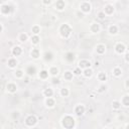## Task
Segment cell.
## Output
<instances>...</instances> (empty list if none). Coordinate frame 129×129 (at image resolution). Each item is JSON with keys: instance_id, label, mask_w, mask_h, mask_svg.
Instances as JSON below:
<instances>
[{"instance_id": "obj_38", "label": "cell", "mask_w": 129, "mask_h": 129, "mask_svg": "<svg viewBox=\"0 0 129 129\" xmlns=\"http://www.w3.org/2000/svg\"><path fill=\"white\" fill-rule=\"evenodd\" d=\"M105 90H106V86H101L100 89H99V92H103Z\"/></svg>"}, {"instance_id": "obj_32", "label": "cell", "mask_w": 129, "mask_h": 129, "mask_svg": "<svg viewBox=\"0 0 129 129\" xmlns=\"http://www.w3.org/2000/svg\"><path fill=\"white\" fill-rule=\"evenodd\" d=\"M31 41H32V43H34V44L39 43V37L37 35H33V36H31Z\"/></svg>"}, {"instance_id": "obj_7", "label": "cell", "mask_w": 129, "mask_h": 129, "mask_svg": "<svg viewBox=\"0 0 129 129\" xmlns=\"http://www.w3.org/2000/svg\"><path fill=\"white\" fill-rule=\"evenodd\" d=\"M125 50H126V48H125V45L122 43H118V44H116V47H115V51H116V52H118V54H123Z\"/></svg>"}, {"instance_id": "obj_24", "label": "cell", "mask_w": 129, "mask_h": 129, "mask_svg": "<svg viewBox=\"0 0 129 129\" xmlns=\"http://www.w3.org/2000/svg\"><path fill=\"white\" fill-rule=\"evenodd\" d=\"M47 77H48V72L47 71L43 70V71H41L39 73V78L40 79H47Z\"/></svg>"}, {"instance_id": "obj_36", "label": "cell", "mask_w": 129, "mask_h": 129, "mask_svg": "<svg viewBox=\"0 0 129 129\" xmlns=\"http://www.w3.org/2000/svg\"><path fill=\"white\" fill-rule=\"evenodd\" d=\"M81 73H82V70L80 69V68H76L75 71H74V74H75V75H77V76L81 75Z\"/></svg>"}, {"instance_id": "obj_13", "label": "cell", "mask_w": 129, "mask_h": 129, "mask_svg": "<svg viewBox=\"0 0 129 129\" xmlns=\"http://www.w3.org/2000/svg\"><path fill=\"white\" fill-rule=\"evenodd\" d=\"M56 8L59 10H63L64 8V2L63 0H59V1L56 2Z\"/></svg>"}, {"instance_id": "obj_39", "label": "cell", "mask_w": 129, "mask_h": 129, "mask_svg": "<svg viewBox=\"0 0 129 129\" xmlns=\"http://www.w3.org/2000/svg\"><path fill=\"white\" fill-rule=\"evenodd\" d=\"M52 83H54V84H59V83H60V81H59L58 79L54 78V79H52Z\"/></svg>"}, {"instance_id": "obj_31", "label": "cell", "mask_w": 129, "mask_h": 129, "mask_svg": "<svg viewBox=\"0 0 129 129\" xmlns=\"http://www.w3.org/2000/svg\"><path fill=\"white\" fill-rule=\"evenodd\" d=\"M32 32L36 35L37 33H39V32H40V27H39V26H37V25H34V26L32 27Z\"/></svg>"}, {"instance_id": "obj_25", "label": "cell", "mask_w": 129, "mask_h": 129, "mask_svg": "<svg viewBox=\"0 0 129 129\" xmlns=\"http://www.w3.org/2000/svg\"><path fill=\"white\" fill-rule=\"evenodd\" d=\"M122 74V71H121L120 68H115L114 70H113V75L116 76V77H119Z\"/></svg>"}, {"instance_id": "obj_5", "label": "cell", "mask_w": 129, "mask_h": 129, "mask_svg": "<svg viewBox=\"0 0 129 129\" xmlns=\"http://www.w3.org/2000/svg\"><path fill=\"white\" fill-rule=\"evenodd\" d=\"M81 10L83 11V12H90L91 4L89 2H82L81 3Z\"/></svg>"}, {"instance_id": "obj_33", "label": "cell", "mask_w": 129, "mask_h": 129, "mask_svg": "<svg viewBox=\"0 0 129 129\" xmlns=\"http://www.w3.org/2000/svg\"><path fill=\"white\" fill-rule=\"evenodd\" d=\"M19 40L22 41V43H24V41L27 40V35H26L25 33H21V34L19 35Z\"/></svg>"}, {"instance_id": "obj_37", "label": "cell", "mask_w": 129, "mask_h": 129, "mask_svg": "<svg viewBox=\"0 0 129 129\" xmlns=\"http://www.w3.org/2000/svg\"><path fill=\"white\" fill-rule=\"evenodd\" d=\"M105 12H99L98 13V18H100V19H104L105 18Z\"/></svg>"}, {"instance_id": "obj_35", "label": "cell", "mask_w": 129, "mask_h": 129, "mask_svg": "<svg viewBox=\"0 0 129 129\" xmlns=\"http://www.w3.org/2000/svg\"><path fill=\"white\" fill-rule=\"evenodd\" d=\"M15 75H16V77H17V78H21L22 76H23V72H22L21 70H18V71H16V73H15Z\"/></svg>"}, {"instance_id": "obj_21", "label": "cell", "mask_w": 129, "mask_h": 129, "mask_svg": "<svg viewBox=\"0 0 129 129\" xmlns=\"http://www.w3.org/2000/svg\"><path fill=\"white\" fill-rule=\"evenodd\" d=\"M7 90L11 93H14L15 91H16V86H15L14 84H12V83H10V84L7 85Z\"/></svg>"}, {"instance_id": "obj_45", "label": "cell", "mask_w": 129, "mask_h": 129, "mask_svg": "<svg viewBox=\"0 0 129 129\" xmlns=\"http://www.w3.org/2000/svg\"><path fill=\"white\" fill-rule=\"evenodd\" d=\"M126 129H129V124H128L127 126H126Z\"/></svg>"}, {"instance_id": "obj_14", "label": "cell", "mask_w": 129, "mask_h": 129, "mask_svg": "<svg viewBox=\"0 0 129 129\" xmlns=\"http://www.w3.org/2000/svg\"><path fill=\"white\" fill-rule=\"evenodd\" d=\"M64 80H67V81H70V80L73 79V73H72V72H70V71L64 72Z\"/></svg>"}, {"instance_id": "obj_27", "label": "cell", "mask_w": 129, "mask_h": 129, "mask_svg": "<svg viewBox=\"0 0 129 129\" xmlns=\"http://www.w3.org/2000/svg\"><path fill=\"white\" fill-rule=\"evenodd\" d=\"M92 74H93V71L91 70V69H86L84 71V76H85L86 78H90L91 76H92Z\"/></svg>"}, {"instance_id": "obj_3", "label": "cell", "mask_w": 129, "mask_h": 129, "mask_svg": "<svg viewBox=\"0 0 129 129\" xmlns=\"http://www.w3.org/2000/svg\"><path fill=\"white\" fill-rule=\"evenodd\" d=\"M36 123H37V119H36V117L33 115H30L25 119V124L27 125V126H34Z\"/></svg>"}, {"instance_id": "obj_44", "label": "cell", "mask_w": 129, "mask_h": 129, "mask_svg": "<svg viewBox=\"0 0 129 129\" xmlns=\"http://www.w3.org/2000/svg\"><path fill=\"white\" fill-rule=\"evenodd\" d=\"M25 83H28V78H25Z\"/></svg>"}, {"instance_id": "obj_29", "label": "cell", "mask_w": 129, "mask_h": 129, "mask_svg": "<svg viewBox=\"0 0 129 129\" xmlns=\"http://www.w3.org/2000/svg\"><path fill=\"white\" fill-rule=\"evenodd\" d=\"M50 73H51L52 76H56V75L59 74V70H58V68H56V67H52V68H51Z\"/></svg>"}, {"instance_id": "obj_11", "label": "cell", "mask_w": 129, "mask_h": 129, "mask_svg": "<svg viewBox=\"0 0 129 129\" xmlns=\"http://www.w3.org/2000/svg\"><path fill=\"white\" fill-rule=\"evenodd\" d=\"M21 52H22V50H21L20 47H13V50H12V54H13V56H18L21 55Z\"/></svg>"}, {"instance_id": "obj_6", "label": "cell", "mask_w": 129, "mask_h": 129, "mask_svg": "<svg viewBox=\"0 0 129 129\" xmlns=\"http://www.w3.org/2000/svg\"><path fill=\"white\" fill-rule=\"evenodd\" d=\"M84 112H85V107L83 105H78L75 109V113L78 116H82L83 114H84Z\"/></svg>"}, {"instance_id": "obj_26", "label": "cell", "mask_w": 129, "mask_h": 129, "mask_svg": "<svg viewBox=\"0 0 129 129\" xmlns=\"http://www.w3.org/2000/svg\"><path fill=\"white\" fill-rule=\"evenodd\" d=\"M98 79H99L100 81H106V80H107V76H106L105 73L101 72V73H99V75H98Z\"/></svg>"}, {"instance_id": "obj_19", "label": "cell", "mask_w": 129, "mask_h": 129, "mask_svg": "<svg viewBox=\"0 0 129 129\" xmlns=\"http://www.w3.org/2000/svg\"><path fill=\"white\" fill-rule=\"evenodd\" d=\"M91 30H92L93 32H98L100 30V25L98 23H92V25H91Z\"/></svg>"}, {"instance_id": "obj_8", "label": "cell", "mask_w": 129, "mask_h": 129, "mask_svg": "<svg viewBox=\"0 0 129 129\" xmlns=\"http://www.w3.org/2000/svg\"><path fill=\"white\" fill-rule=\"evenodd\" d=\"M11 10H12V8H11V6H9V5H2L1 6V13H3V14H8L11 12Z\"/></svg>"}, {"instance_id": "obj_34", "label": "cell", "mask_w": 129, "mask_h": 129, "mask_svg": "<svg viewBox=\"0 0 129 129\" xmlns=\"http://www.w3.org/2000/svg\"><path fill=\"white\" fill-rule=\"evenodd\" d=\"M112 105H113V108H114V109H119L121 107V103H120V102H118V101H114Z\"/></svg>"}, {"instance_id": "obj_20", "label": "cell", "mask_w": 129, "mask_h": 129, "mask_svg": "<svg viewBox=\"0 0 129 129\" xmlns=\"http://www.w3.org/2000/svg\"><path fill=\"white\" fill-rule=\"evenodd\" d=\"M43 94H44V96H47V98H51L52 96V94H54V92H52V90L51 88H47L43 91Z\"/></svg>"}, {"instance_id": "obj_23", "label": "cell", "mask_w": 129, "mask_h": 129, "mask_svg": "<svg viewBox=\"0 0 129 129\" xmlns=\"http://www.w3.org/2000/svg\"><path fill=\"white\" fill-rule=\"evenodd\" d=\"M45 104H47V107H52L55 105V100L52 99V98H47V101H45Z\"/></svg>"}, {"instance_id": "obj_1", "label": "cell", "mask_w": 129, "mask_h": 129, "mask_svg": "<svg viewBox=\"0 0 129 129\" xmlns=\"http://www.w3.org/2000/svg\"><path fill=\"white\" fill-rule=\"evenodd\" d=\"M62 125L66 129H73L75 127V119L70 115L64 116L62 120Z\"/></svg>"}, {"instance_id": "obj_18", "label": "cell", "mask_w": 129, "mask_h": 129, "mask_svg": "<svg viewBox=\"0 0 129 129\" xmlns=\"http://www.w3.org/2000/svg\"><path fill=\"white\" fill-rule=\"evenodd\" d=\"M109 32L111 33V34H116V33L118 32V27H117L116 25H111L109 27Z\"/></svg>"}, {"instance_id": "obj_30", "label": "cell", "mask_w": 129, "mask_h": 129, "mask_svg": "<svg viewBox=\"0 0 129 129\" xmlns=\"http://www.w3.org/2000/svg\"><path fill=\"white\" fill-rule=\"evenodd\" d=\"M60 95H62L63 97H68L69 96V90L66 89V88H64L60 90Z\"/></svg>"}, {"instance_id": "obj_16", "label": "cell", "mask_w": 129, "mask_h": 129, "mask_svg": "<svg viewBox=\"0 0 129 129\" xmlns=\"http://www.w3.org/2000/svg\"><path fill=\"white\" fill-rule=\"evenodd\" d=\"M64 58H66V60H68V62L72 63V62H73V60H75V55L73 54V52H68V54L66 55V56H64Z\"/></svg>"}, {"instance_id": "obj_42", "label": "cell", "mask_w": 129, "mask_h": 129, "mask_svg": "<svg viewBox=\"0 0 129 129\" xmlns=\"http://www.w3.org/2000/svg\"><path fill=\"white\" fill-rule=\"evenodd\" d=\"M43 3L44 4H51V1L50 0H48V1H43Z\"/></svg>"}, {"instance_id": "obj_43", "label": "cell", "mask_w": 129, "mask_h": 129, "mask_svg": "<svg viewBox=\"0 0 129 129\" xmlns=\"http://www.w3.org/2000/svg\"><path fill=\"white\" fill-rule=\"evenodd\" d=\"M95 66H96V67H98V66H99V63H98V62H96V63H95Z\"/></svg>"}, {"instance_id": "obj_48", "label": "cell", "mask_w": 129, "mask_h": 129, "mask_svg": "<svg viewBox=\"0 0 129 129\" xmlns=\"http://www.w3.org/2000/svg\"><path fill=\"white\" fill-rule=\"evenodd\" d=\"M52 129H54V128H52Z\"/></svg>"}, {"instance_id": "obj_47", "label": "cell", "mask_w": 129, "mask_h": 129, "mask_svg": "<svg viewBox=\"0 0 129 129\" xmlns=\"http://www.w3.org/2000/svg\"><path fill=\"white\" fill-rule=\"evenodd\" d=\"M34 129H39V128H34Z\"/></svg>"}, {"instance_id": "obj_10", "label": "cell", "mask_w": 129, "mask_h": 129, "mask_svg": "<svg viewBox=\"0 0 129 129\" xmlns=\"http://www.w3.org/2000/svg\"><path fill=\"white\" fill-rule=\"evenodd\" d=\"M26 73H27L29 76H33L35 73H36V68L34 66H29L26 70Z\"/></svg>"}, {"instance_id": "obj_12", "label": "cell", "mask_w": 129, "mask_h": 129, "mask_svg": "<svg viewBox=\"0 0 129 129\" xmlns=\"http://www.w3.org/2000/svg\"><path fill=\"white\" fill-rule=\"evenodd\" d=\"M96 50H97V52H98L99 55H103L104 52H105L106 47H105L104 44H98L97 47H96Z\"/></svg>"}, {"instance_id": "obj_22", "label": "cell", "mask_w": 129, "mask_h": 129, "mask_svg": "<svg viewBox=\"0 0 129 129\" xmlns=\"http://www.w3.org/2000/svg\"><path fill=\"white\" fill-rule=\"evenodd\" d=\"M16 64H17V60H15V59H10L8 60V66L9 68H14V67H16Z\"/></svg>"}, {"instance_id": "obj_40", "label": "cell", "mask_w": 129, "mask_h": 129, "mask_svg": "<svg viewBox=\"0 0 129 129\" xmlns=\"http://www.w3.org/2000/svg\"><path fill=\"white\" fill-rule=\"evenodd\" d=\"M125 60H126V62H129V52H127V54L125 55Z\"/></svg>"}, {"instance_id": "obj_9", "label": "cell", "mask_w": 129, "mask_h": 129, "mask_svg": "<svg viewBox=\"0 0 129 129\" xmlns=\"http://www.w3.org/2000/svg\"><path fill=\"white\" fill-rule=\"evenodd\" d=\"M105 14H108V15H110V14H112L113 12H114V6L113 5H106L105 6Z\"/></svg>"}, {"instance_id": "obj_46", "label": "cell", "mask_w": 129, "mask_h": 129, "mask_svg": "<svg viewBox=\"0 0 129 129\" xmlns=\"http://www.w3.org/2000/svg\"><path fill=\"white\" fill-rule=\"evenodd\" d=\"M105 129H110V128H105Z\"/></svg>"}, {"instance_id": "obj_28", "label": "cell", "mask_w": 129, "mask_h": 129, "mask_svg": "<svg viewBox=\"0 0 129 129\" xmlns=\"http://www.w3.org/2000/svg\"><path fill=\"white\" fill-rule=\"evenodd\" d=\"M122 104H123L124 106H126V107H128V106H129V96H124V97H123Z\"/></svg>"}, {"instance_id": "obj_2", "label": "cell", "mask_w": 129, "mask_h": 129, "mask_svg": "<svg viewBox=\"0 0 129 129\" xmlns=\"http://www.w3.org/2000/svg\"><path fill=\"white\" fill-rule=\"evenodd\" d=\"M60 34H62L63 37H69L70 34H71V32H72V28H71V26L69 24L64 23V24H63L62 26H60Z\"/></svg>"}, {"instance_id": "obj_17", "label": "cell", "mask_w": 129, "mask_h": 129, "mask_svg": "<svg viewBox=\"0 0 129 129\" xmlns=\"http://www.w3.org/2000/svg\"><path fill=\"white\" fill-rule=\"evenodd\" d=\"M30 56H31L33 59H37L39 56V51L37 50V48H33L31 52H30Z\"/></svg>"}, {"instance_id": "obj_4", "label": "cell", "mask_w": 129, "mask_h": 129, "mask_svg": "<svg viewBox=\"0 0 129 129\" xmlns=\"http://www.w3.org/2000/svg\"><path fill=\"white\" fill-rule=\"evenodd\" d=\"M92 66V64H91L90 60H82L79 62V68L80 69H90V67Z\"/></svg>"}, {"instance_id": "obj_15", "label": "cell", "mask_w": 129, "mask_h": 129, "mask_svg": "<svg viewBox=\"0 0 129 129\" xmlns=\"http://www.w3.org/2000/svg\"><path fill=\"white\" fill-rule=\"evenodd\" d=\"M52 58H54V55H52L51 52H47L44 54V60L45 62H50V60H52Z\"/></svg>"}, {"instance_id": "obj_41", "label": "cell", "mask_w": 129, "mask_h": 129, "mask_svg": "<svg viewBox=\"0 0 129 129\" xmlns=\"http://www.w3.org/2000/svg\"><path fill=\"white\" fill-rule=\"evenodd\" d=\"M125 86H126V88H127V89H129V79L126 81V83H125Z\"/></svg>"}]
</instances>
